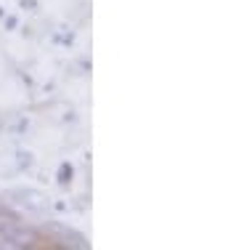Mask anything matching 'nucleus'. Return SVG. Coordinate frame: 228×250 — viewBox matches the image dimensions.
I'll list each match as a JSON object with an SVG mask.
<instances>
[{"instance_id": "obj_1", "label": "nucleus", "mask_w": 228, "mask_h": 250, "mask_svg": "<svg viewBox=\"0 0 228 250\" xmlns=\"http://www.w3.org/2000/svg\"><path fill=\"white\" fill-rule=\"evenodd\" d=\"M58 176H61V178H58L61 184L72 181V165H61V170H58Z\"/></svg>"}]
</instances>
